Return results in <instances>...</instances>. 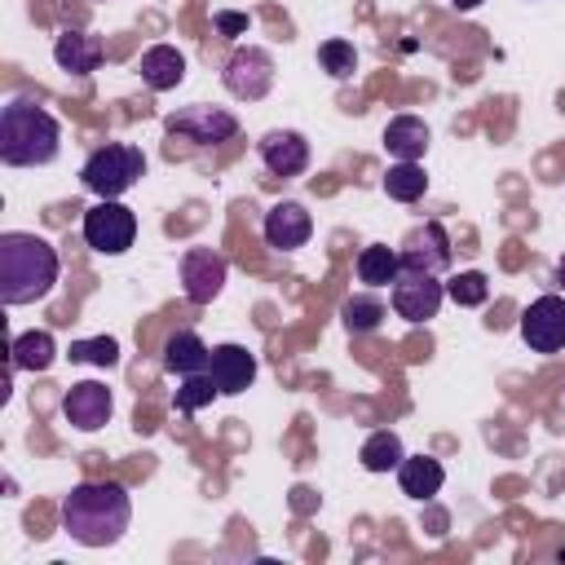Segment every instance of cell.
Returning a JSON list of instances; mask_svg holds the SVG:
<instances>
[{
    "mask_svg": "<svg viewBox=\"0 0 565 565\" xmlns=\"http://www.w3.org/2000/svg\"><path fill=\"white\" fill-rule=\"evenodd\" d=\"M132 521V499L119 481H79L62 499V530L84 547H110Z\"/></svg>",
    "mask_w": 565,
    "mask_h": 565,
    "instance_id": "6da1fadb",
    "label": "cell"
},
{
    "mask_svg": "<svg viewBox=\"0 0 565 565\" xmlns=\"http://www.w3.org/2000/svg\"><path fill=\"white\" fill-rule=\"evenodd\" d=\"M57 252L49 238L26 230L0 234V300L4 305H35L57 282Z\"/></svg>",
    "mask_w": 565,
    "mask_h": 565,
    "instance_id": "7a4b0ae2",
    "label": "cell"
},
{
    "mask_svg": "<svg viewBox=\"0 0 565 565\" xmlns=\"http://www.w3.org/2000/svg\"><path fill=\"white\" fill-rule=\"evenodd\" d=\"M62 146V124L35 102H9L0 110V159L9 168H40L53 163Z\"/></svg>",
    "mask_w": 565,
    "mask_h": 565,
    "instance_id": "3957f363",
    "label": "cell"
},
{
    "mask_svg": "<svg viewBox=\"0 0 565 565\" xmlns=\"http://www.w3.org/2000/svg\"><path fill=\"white\" fill-rule=\"evenodd\" d=\"M79 177H84V185H88L97 199H119V194H128V190L146 177V154H141L137 146L106 141V146H97V150L84 159Z\"/></svg>",
    "mask_w": 565,
    "mask_h": 565,
    "instance_id": "277c9868",
    "label": "cell"
},
{
    "mask_svg": "<svg viewBox=\"0 0 565 565\" xmlns=\"http://www.w3.org/2000/svg\"><path fill=\"white\" fill-rule=\"evenodd\" d=\"M132 238H137V216H132V207H124L119 199H102V203H93V207L84 212V243H88L93 252L119 256V252L132 247Z\"/></svg>",
    "mask_w": 565,
    "mask_h": 565,
    "instance_id": "5b68a950",
    "label": "cell"
},
{
    "mask_svg": "<svg viewBox=\"0 0 565 565\" xmlns=\"http://www.w3.org/2000/svg\"><path fill=\"white\" fill-rule=\"evenodd\" d=\"M163 128H168V137H181L190 146H221V141H230L238 132V119L230 110H221V106L194 102V106H181L177 115H168Z\"/></svg>",
    "mask_w": 565,
    "mask_h": 565,
    "instance_id": "8992f818",
    "label": "cell"
},
{
    "mask_svg": "<svg viewBox=\"0 0 565 565\" xmlns=\"http://www.w3.org/2000/svg\"><path fill=\"white\" fill-rule=\"evenodd\" d=\"M221 79L238 102H260L274 88V57L265 49H256V44H243V49L230 53Z\"/></svg>",
    "mask_w": 565,
    "mask_h": 565,
    "instance_id": "52a82bcc",
    "label": "cell"
},
{
    "mask_svg": "<svg viewBox=\"0 0 565 565\" xmlns=\"http://www.w3.org/2000/svg\"><path fill=\"white\" fill-rule=\"evenodd\" d=\"M441 296H446V287H441L437 274H428V269H402V274L393 278V309H397V318H406V322H428V318H437Z\"/></svg>",
    "mask_w": 565,
    "mask_h": 565,
    "instance_id": "ba28073f",
    "label": "cell"
},
{
    "mask_svg": "<svg viewBox=\"0 0 565 565\" xmlns=\"http://www.w3.org/2000/svg\"><path fill=\"white\" fill-rule=\"evenodd\" d=\"M521 340L530 353H561L565 349V296H539L521 313Z\"/></svg>",
    "mask_w": 565,
    "mask_h": 565,
    "instance_id": "9c48e42d",
    "label": "cell"
},
{
    "mask_svg": "<svg viewBox=\"0 0 565 565\" xmlns=\"http://www.w3.org/2000/svg\"><path fill=\"white\" fill-rule=\"evenodd\" d=\"M225 274H230V265H225L221 252L185 247V256H181V287H185L190 305H212L221 296V287H225Z\"/></svg>",
    "mask_w": 565,
    "mask_h": 565,
    "instance_id": "30bf717a",
    "label": "cell"
},
{
    "mask_svg": "<svg viewBox=\"0 0 565 565\" xmlns=\"http://www.w3.org/2000/svg\"><path fill=\"white\" fill-rule=\"evenodd\" d=\"M397 256H402V269H428V274H441V269H450V234H446L437 221L411 225L406 238L397 243Z\"/></svg>",
    "mask_w": 565,
    "mask_h": 565,
    "instance_id": "8fae6325",
    "label": "cell"
},
{
    "mask_svg": "<svg viewBox=\"0 0 565 565\" xmlns=\"http://www.w3.org/2000/svg\"><path fill=\"white\" fill-rule=\"evenodd\" d=\"M110 411H115L110 388L97 384V380H79V384H71V388L62 393V415H66V424L79 428V433H97V428L110 419Z\"/></svg>",
    "mask_w": 565,
    "mask_h": 565,
    "instance_id": "7c38bea8",
    "label": "cell"
},
{
    "mask_svg": "<svg viewBox=\"0 0 565 565\" xmlns=\"http://www.w3.org/2000/svg\"><path fill=\"white\" fill-rule=\"evenodd\" d=\"M260 234H265V243H269V247H278V252H296V247H305V243H309L313 221H309V212H305L296 199H282V203H274V207L265 212Z\"/></svg>",
    "mask_w": 565,
    "mask_h": 565,
    "instance_id": "4fadbf2b",
    "label": "cell"
},
{
    "mask_svg": "<svg viewBox=\"0 0 565 565\" xmlns=\"http://www.w3.org/2000/svg\"><path fill=\"white\" fill-rule=\"evenodd\" d=\"M260 163L274 172V177H300L309 168V141L296 132V128H274L260 137Z\"/></svg>",
    "mask_w": 565,
    "mask_h": 565,
    "instance_id": "5bb4252c",
    "label": "cell"
},
{
    "mask_svg": "<svg viewBox=\"0 0 565 565\" xmlns=\"http://www.w3.org/2000/svg\"><path fill=\"white\" fill-rule=\"evenodd\" d=\"M207 371H212L216 388L225 397H234V393L252 388V380H256V353L247 344H216L212 358H207Z\"/></svg>",
    "mask_w": 565,
    "mask_h": 565,
    "instance_id": "9a60e30c",
    "label": "cell"
},
{
    "mask_svg": "<svg viewBox=\"0 0 565 565\" xmlns=\"http://www.w3.org/2000/svg\"><path fill=\"white\" fill-rule=\"evenodd\" d=\"M53 62L71 75H93L102 66V40L88 31H62L53 44Z\"/></svg>",
    "mask_w": 565,
    "mask_h": 565,
    "instance_id": "2e32d148",
    "label": "cell"
},
{
    "mask_svg": "<svg viewBox=\"0 0 565 565\" xmlns=\"http://www.w3.org/2000/svg\"><path fill=\"white\" fill-rule=\"evenodd\" d=\"M384 150H388L393 159L419 163L424 150H428V124H424L419 115H393V119L384 124Z\"/></svg>",
    "mask_w": 565,
    "mask_h": 565,
    "instance_id": "e0dca14e",
    "label": "cell"
},
{
    "mask_svg": "<svg viewBox=\"0 0 565 565\" xmlns=\"http://www.w3.org/2000/svg\"><path fill=\"white\" fill-rule=\"evenodd\" d=\"M441 481H446V468H441V459H433V455H406V459L397 463V486H402V494H411V499H433V494L441 490Z\"/></svg>",
    "mask_w": 565,
    "mask_h": 565,
    "instance_id": "ac0fdd59",
    "label": "cell"
},
{
    "mask_svg": "<svg viewBox=\"0 0 565 565\" xmlns=\"http://www.w3.org/2000/svg\"><path fill=\"white\" fill-rule=\"evenodd\" d=\"M141 79H146V88L168 93V88H177L185 79V57L172 44H150L141 53Z\"/></svg>",
    "mask_w": 565,
    "mask_h": 565,
    "instance_id": "d6986e66",
    "label": "cell"
},
{
    "mask_svg": "<svg viewBox=\"0 0 565 565\" xmlns=\"http://www.w3.org/2000/svg\"><path fill=\"white\" fill-rule=\"evenodd\" d=\"M207 358H212V349L199 340V331H177L163 344V371H172V375L207 371Z\"/></svg>",
    "mask_w": 565,
    "mask_h": 565,
    "instance_id": "ffe728a7",
    "label": "cell"
},
{
    "mask_svg": "<svg viewBox=\"0 0 565 565\" xmlns=\"http://www.w3.org/2000/svg\"><path fill=\"white\" fill-rule=\"evenodd\" d=\"M53 358H57V344H53L49 331H22L9 344V366L13 371H49Z\"/></svg>",
    "mask_w": 565,
    "mask_h": 565,
    "instance_id": "44dd1931",
    "label": "cell"
},
{
    "mask_svg": "<svg viewBox=\"0 0 565 565\" xmlns=\"http://www.w3.org/2000/svg\"><path fill=\"white\" fill-rule=\"evenodd\" d=\"M402 274V256L397 247H384V243H371L358 252V278L366 287H393V278Z\"/></svg>",
    "mask_w": 565,
    "mask_h": 565,
    "instance_id": "7402d4cb",
    "label": "cell"
},
{
    "mask_svg": "<svg viewBox=\"0 0 565 565\" xmlns=\"http://www.w3.org/2000/svg\"><path fill=\"white\" fill-rule=\"evenodd\" d=\"M362 468L366 472H393L402 459H406V450H402V437L397 433H388V428H380V433H371L366 441H362Z\"/></svg>",
    "mask_w": 565,
    "mask_h": 565,
    "instance_id": "603a6c76",
    "label": "cell"
},
{
    "mask_svg": "<svg viewBox=\"0 0 565 565\" xmlns=\"http://www.w3.org/2000/svg\"><path fill=\"white\" fill-rule=\"evenodd\" d=\"M424 190H428V177H424V168L411 163V159H397V163L384 172V194L397 199V203H415V199H424Z\"/></svg>",
    "mask_w": 565,
    "mask_h": 565,
    "instance_id": "cb8c5ba5",
    "label": "cell"
},
{
    "mask_svg": "<svg viewBox=\"0 0 565 565\" xmlns=\"http://www.w3.org/2000/svg\"><path fill=\"white\" fill-rule=\"evenodd\" d=\"M340 322H344V331H349V335H371V331L384 322V300H380V296H371V291L349 296V300H344V309H340Z\"/></svg>",
    "mask_w": 565,
    "mask_h": 565,
    "instance_id": "d4e9b609",
    "label": "cell"
},
{
    "mask_svg": "<svg viewBox=\"0 0 565 565\" xmlns=\"http://www.w3.org/2000/svg\"><path fill=\"white\" fill-rule=\"evenodd\" d=\"M446 296H450L455 305H463V309H477V305H486V296H490V278H486L481 269H463V274H455V278L446 282Z\"/></svg>",
    "mask_w": 565,
    "mask_h": 565,
    "instance_id": "484cf974",
    "label": "cell"
},
{
    "mask_svg": "<svg viewBox=\"0 0 565 565\" xmlns=\"http://www.w3.org/2000/svg\"><path fill=\"white\" fill-rule=\"evenodd\" d=\"M221 388H216V380H212V371H194V375H181V388H177V411H199V406H207L212 397H216Z\"/></svg>",
    "mask_w": 565,
    "mask_h": 565,
    "instance_id": "4316f807",
    "label": "cell"
},
{
    "mask_svg": "<svg viewBox=\"0 0 565 565\" xmlns=\"http://www.w3.org/2000/svg\"><path fill=\"white\" fill-rule=\"evenodd\" d=\"M318 62L331 79H349L353 66H358V53H353L349 40H327V44H318Z\"/></svg>",
    "mask_w": 565,
    "mask_h": 565,
    "instance_id": "83f0119b",
    "label": "cell"
},
{
    "mask_svg": "<svg viewBox=\"0 0 565 565\" xmlns=\"http://www.w3.org/2000/svg\"><path fill=\"white\" fill-rule=\"evenodd\" d=\"M71 362H93V366H115L119 362V344L110 335H93V340H75L71 344Z\"/></svg>",
    "mask_w": 565,
    "mask_h": 565,
    "instance_id": "f1b7e54d",
    "label": "cell"
},
{
    "mask_svg": "<svg viewBox=\"0 0 565 565\" xmlns=\"http://www.w3.org/2000/svg\"><path fill=\"white\" fill-rule=\"evenodd\" d=\"M212 22H216L221 35H243L247 31V13H234V9H221Z\"/></svg>",
    "mask_w": 565,
    "mask_h": 565,
    "instance_id": "f546056e",
    "label": "cell"
},
{
    "mask_svg": "<svg viewBox=\"0 0 565 565\" xmlns=\"http://www.w3.org/2000/svg\"><path fill=\"white\" fill-rule=\"evenodd\" d=\"M450 4H455V9H463V13H468V9H477V4H481V0H450Z\"/></svg>",
    "mask_w": 565,
    "mask_h": 565,
    "instance_id": "4dcf8cb0",
    "label": "cell"
},
{
    "mask_svg": "<svg viewBox=\"0 0 565 565\" xmlns=\"http://www.w3.org/2000/svg\"><path fill=\"white\" fill-rule=\"evenodd\" d=\"M556 282H561V287H565V256H561V260H556Z\"/></svg>",
    "mask_w": 565,
    "mask_h": 565,
    "instance_id": "1f68e13d",
    "label": "cell"
}]
</instances>
